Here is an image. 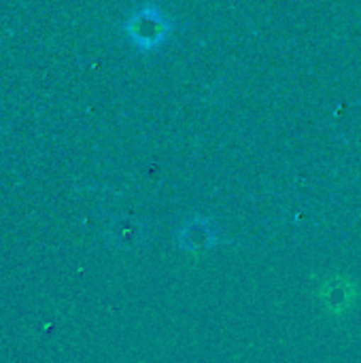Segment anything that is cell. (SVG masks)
<instances>
[{"mask_svg": "<svg viewBox=\"0 0 361 363\" xmlns=\"http://www.w3.org/2000/svg\"><path fill=\"white\" fill-rule=\"evenodd\" d=\"M177 242L185 251H204L217 242V230L209 219L196 217L185 221L177 232Z\"/></svg>", "mask_w": 361, "mask_h": 363, "instance_id": "obj_2", "label": "cell"}, {"mask_svg": "<svg viewBox=\"0 0 361 363\" xmlns=\"http://www.w3.org/2000/svg\"><path fill=\"white\" fill-rule=\"evenodd\" d=\"M113 236H115V242L119 247H136L143 242L145 228L138 219H121L113 228Z\"/></svg>", "mask_w": 361, "mask_h": 363, "instance_id": "obj_4", "label": "cell"}, {"mask_svg": "<svg viewBox=\"0 0 361 363\" xmlns=\"http://www.w3.org/2000/svg\"><path fill=\"white\" fill-rule=\"evenodd\" d=\"M321 300L332 313H345L355 302V285L349 279L336 277L321 287Z\"/></svg>", "mask_w": 361, "mask_h": 363, "instance_id": "obj_3", "label": "cell"}, {"mask_svg": "<svg viewBox=\"0 0 361 363\" xmlns=\"http://www.w3.org/2000/svg\"><path fill=\"white\" fill-rule=\"evenodd\" d=\"M168 30H170L168 19L155 6H147L138 11L128 23V32L132 40L143 49H153L160 43H164L168 36Z\"/></svg>", "mask_w": 361, "mask_h": 363, "instance_id": "obj_1", "label": "cell"}]
</instances>
